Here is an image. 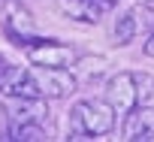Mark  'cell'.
<instances>
[{
  "instance_id": "7c38bea8",
  "label": "cell",
  "mask_w": 154,
  "mask_h": 142,
  "mask_svg": "<svg viewBox=\"0 0 154 142\" xmlns=\"http://www.w3.org/2000/svg\"><path fill=\"white\" fill-rule=\"evenodd\" d=\"M133 12V18H136V27H139V33H151L154 30V9H151V3H145V0H139V3L130 9Z\"/></svg>"
},
{
  "instance_id": "52a82bcc",
  "label": "cell",
  "mask_w": 154,
  "mask_h": 142,
  "mask_svg": "<svg viewBox=\"0 0 154 142\" xmlns=\"http://www.w3.org/2000/svg\"><path fill=\"white\" fill-rule=\"evenodd\" d=\"M121 136L127 142H154V106L142 103L133 112H127L121 124Z\"/></svg>"
},
{
  "instance_id": "2e32d148",
  "label": "cell",
  "mask_w": 154,
  "mask_h": 142,
  "mask_svg": "<svg viewBox=\"0 0 154 142\" xmlns=\"http://www.w3.org/2000/svg\"><path fill=\"white\" fill-rule=\"evenodd\" d=\"M145 3H151V6H154V0H145Z\"/></svg>"
},
{
  "instance_id": "ba28073f",
  "label": "cell",
  "mask_w": 154,
  "mask_h": 142,
  "mask_svg": "<svg viewBox=\"0 0 154 142\" xmlns=\"http://www.w3.org/2000/svg\"><path fill=\"white\" fill-rule=\"evenodd\" d=\"M118 0H60V9L66 18L82 21V24H97L106 12L115 9Z\"/></svg>"
},
{
  "instance_id": "9c48e42d",
  "label": "cell",
  "mask_w": 154,
  "mask_h": 142,
  "mask_svg": "<svg viewBox=\"0 0 154 142\" xmlns=\"http://www.w3.org/2000/svg\"><path fill=\"white\" fill-rule=\"evenodd\" d=\"M3 139H15V142H39L45 139V130L39 121H24V124H6Z\"/></svg>"
},
{
  "instance_id": "8fae6325",
  "label": "cell",
  "mask_w": 154,
  "mask_h": 142,
  "mask_svg": "<svg viewBox=\"0 0 154 142\" xmlns=\"http://www.w3.org/2000/svg\"><path fill=\"white\" fill-rule=\"evenodd\" d=\"M136 36H139V27H136L133 12L127 9V12H124V15L115 21V42H118V45H130Z\"/></svg>"
},
{
  "instance_id": "9a60e30c",
  "label": "cell",
  "mask_w": 154,
  "mask_h": 142,
  "mask_svg": "<svg viewBox=\"0 0 154 142\" xmlns=\"http://www.w3.org/2000/svg\"><path fill=\"white\" fill-rule=\"evenodd\" d=\"M3 66H6V60H3V57H0V76H3Z\"/></svg>"
},
{
  "instance_id": "30bf717a",
  "label": "cell",
  "mask_w": 154,
  "mask_h": 142,
  "mask_svg": "<svg viewBox=\"0 0 154 142\" xmlns=\"http://www.w3.org/2000/svg\"><path fill=\"white\" fill-rule=\"evenodd\" d=\"M24 79H27V69H24V66H12V63H6V66H3V76H0V94H3V97L15 94L18 85H21Z\"/></svg>"
},
{
  "instance_id": "3957f363",
  "label": "cell",
  "mask_w": 154,
  "mask_h": 142,
  "mask_svg": "<svg viewBox=\"0 0 154 142\" xmlns=\"http://www.w3.org/2000/svg\"><path fill=\"white\" fill-rule=\"evenodd\" d=\"M30 76L45 100H63L79 91V76L72 66H30Z\"/></svg>"
},
{
  "instance_id": "7a4b0ae2",
  "label": "cell",
  "mask_w": 154,
  "mask_h": 142,
  "mask_svg": "<svg viewBox=\"0 0 154 142\" xmlns=\"http://www.w3.org/2000/svg\"><path fill=\"white\" fill-rule=\"evenodd\" d=\"M24 57L33 66H75L79 51L72 45L60 42V39H48V36H30V42L24 45Z\"/></svg>"
},
{
  "instance_id": "277c9868",
  "label": "cell",
  "mask_w": 154,
  "mask_h": 142,
  "mask_svg": "<svg viewBox=\"0 0 154 142\" xmlns=\"http://www.w3.org/2000/svg\"><path fill=\"white\" fill-rule=\"evenodd\" d=\"M0 30L9 36L12 45L24 48L33 36V15L21 0H0Z\"/></svg>"
},
{
  "instance_id": "6da1fadb",
  "label": "cell",
  "mask_w": 154,
  "mask_h": 142,
  "mask_svg": "<svg viewBox=\"0 0 154 142\" xmlns=\"http://www.w3.org/2000/svg\"><path fill=\"white\" fill-rule=\"evenodd\" d=\"M118 124V112L103 100H79L69 109V139H100L109 136Z\"/></svg>"
},
{
  "instance_id": "5bb4252c",
  "label": "cell",
  "mask_w": 154,
  "mask_h": 142,
  "mask_svg": "<svg viewBox=\"0 0 154 142\" xmlns=\"http://www.w3.org/2000/svg\"><path fill=\"white\" fill-rule=\"evenodd\" d=\"M142 51H145L148 57H154V30L148 33V39H145V45H142Z\"/></svg>"
},
{
  "instance_id": "5b68a950",
  "label": "cell",
  "mask_w": 154,
  "mask_h": 142,
  "mask_svg": "<svg viewBox=\"0 0 154 142\" xmlns=\"http://www.w3.org/2000/svg\"><path fill=\"white\" fill-rule=\"evenodd\" d=\"M106 100L112 103V109L118 115H127L133 112L139 103V82H136V73H115L109 82H106Z\"/></svg>"
},
{
  "instance_id": "8992f818",
  "label": "cell",
  "mask_w": 154,
  "mask_h": 142,
  "mask_svg": "<svg viewBox=\"0 0 154 142\" xmlns=\"http://www.w3.org/2000/svg\"><path fill=\"white\" fill-rule=\"evenodd\" d=\"M3 115H6V124H24V121L42 124V118H48V106H45V97H6Z\"/></svg>"
},
{
  "instance_id": "4fadbf2b",
  "label": "cell",
  "mask_w": 154,
  "mask_h": 142,
  "mask_svg": "<svg viewBox=\"0 0 154 142\" xmlns=\"http://www.w3.org/2000/svg\"><path fill=\"white\" fill-rule=\"evenodd\" d=\"M139 82V103H151L154 100V76L151 73H136Z\"/></svg>"
}]
</instances>
